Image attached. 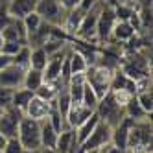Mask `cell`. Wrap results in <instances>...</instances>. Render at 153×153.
Returning a JSON list of instances; mask_svg holds the SVG:
<instances>
[{"label": "cell", "mask_w": 153, "mask_h": 153, "mask_svg": "<svg viewBox=\"0 0 153 153\" xmlns=\"http://www.w3.org/2000/svg\"><path fill=\"white\" fill-rule=\"evenodd\" d=\"M56 142H57V131L48 124V120H42L41 122V148L56 149Z\"/></svg>", "instance_id": "cell-19"}, {"label": "cell", "mask_w": 153, "mask_h": 153, "mask_svg": "<svg viewBox=\"0 0 153 153\" xmlns=\"http://www.w3.org/2000/svg\"><path fill=\"white\" fill-rule=\"evenodd\" d=\"M94 113H96L98 118H100L102 122H105L109 127H116V126L126 118L124 105L113 96L111 91H109L103 98H100V102H98Z\"/></svg>", "instance_id": "cell-2"}, {"label": "cell", "mask_w": 153, "mask_h": 153, "mask_svg": "<svg viewBox=\"0 0 153 153\" xmlns=\"http://www.w3.org/2000/svg\"><path fill=\"white\" fill-rule=\"evenodd\" d=\"M0 2H2V4H9V2H11V0H0Z\"/></svg>", "instance_id": "cell-40"}, {"label": "cell", "mask_w": 153, "mask_h": 153, "mask_svg": "<svg viewBox=\"0 0 153 153\" xmlns=\"http://www.w3.org/2000/svg\"><path fill=\"white\" fill-rule=\"evenodd\" d=\"M98 102H100V98L96 96V92L91 89L89 85L85 83V87H83V94H81V105L83 107H87L89 111H96V105H98Z\"/></svg>", "instance_id": "cell-27"}, {"label": "cell", "mask_w": 153, "mask_h": 153, "mask_svg": "<svg viewBox=\"0 0 153 153\" xmlns=\"http://www.w3.org/2000/svg\"><path fill=\"white\" fill-rule=\"evenodd\" d=\"M151 118L133 122L127 138V153H151Z\"/></svg>", "instance_id": "cell-1"}, {"label": "cell", "mask_w": 153, "mask_h": 153, "mask_svg": "<svg viewBox=\"0 0 153 153\" xmlns=\"http://www.w3.org/2000/svg\"><path fill=\"white\" fill-rule=\"evenodd\" d=\"M2 35L6 41H17L20 45H26L28 41V33H26V28L22 24V19H15L9 22L4 30H2Z\"/></svg>", "instance_id": "cell-15"}, {"label": "cell", "mask_w": 153, "mask_h": 153, "mask_svg": "<svg viewBox=\"0 0 153 153\" xmlns=\"http://www.w3.org/2000/svg\"><path fill=\"white\" fill-rule=\"evenodd\" d=\"M111 133H113V127H109L105 122H98V126L94 127V131L87 137L81 146H79V153L83 151H94V149H102L107 144H111Z\"/></svg>", "instance_id": "cell-7"}, {"label": "cell", "mask_w": 153, "mask_h": 153, "mask_svg": "<svg viewBox=\"0 0 153 153\" xmlns=\"http://www.w3.org/2000/svg\"><path fill=\"white\" fill-rule=\"evenodd\" d=\"M22 24H24V28H26V33L31 35V33H33V31L42 24V19H41V15H37L35 11H31V13H28L26 17H22Z\"/></svg>", "instance_id": "cell-29"}, {"label": "cell", "mask_w": 153, "mask_h": 153, "mask_svg": "<svg viewBox=\"0 0 153 153\" xmlns=\"http://www.w3.org/2000/svg\"><path fill=\"white\" fill-rule=\"evenodd\" d=\"M35 6H37V0H11V2L7 4V9H9V13H11V17L22 19L28 13L35 11Z\"/></svg>", "instance_id": "cell-18"}, {"label": "cell", "mask_w": 153, "mask_h": 153, "mask_svg": "<svg viewBox=\"0 0 153 153\" xmlns=\"http://www.w3.org/2000/svg\"><path fill=\"white\" fill-rule=\"evenodd\" d=\"M33 96H35V94L31 92V91H28V89H24V87H19V89H13L11 105H13L15 109H19V111H22V113H24V109L28 107L30 100H31Z\"/></svg>", "instance_id": "cell-23"}, {"label": "cell", "mask_w": 153, "mask_h": 153, "mask_svg": "<svg viewBox=\"0 0 153 153\" xmlns=\"http://www.w3.org/2000/svg\"><path fill=\"white\" fill-rule=\"evenodd\" d=\"M48 63V53L46 50L39 46V48H31L30 52V68H37V70H42Z\"/></svg>", "instance_id": "cell-25"}, {"label": "cell", "mask_w": 153, "mask_h": 153, "mask_svg": "<svg viewBox=\"0 0 153 153\" xmlns=\"http://www.w3.org/2000/svg\"><path fill=\"white\" fill-rule=\"evenodd\" d=\"M22 46L24 45H20V42H17V41H6L4 46H2V50H0V53H4V56H7V57H13Z\"/></svg>", "instance_id": "cell-32"}, {"label": "cell", "mask_w": 153, "mask_h": 153, "mask_svg": "<svg viewBox=\"0 0 153 153\" xmlns=\"http://www.w3.org/2000/svg\"><path fill=\"white\" fill-rule=\"evenodd\" d=\"M92 114V111H89L87 107H83L81 103H72L67 116H65V122H67V127H78L81 122H85L87 118Z\"/></svg>", "instance_id": "cell-16"}, {"label": "cell", "mask_w": 153, "mask_h": 153, "mask_svg": "<svg viewBox=\"0 0 153 153\" xmlns=\"http://www.w3.org/2000/svg\"><path fill=\"white\" fill-rule=\"evenodd\" d=\"M103 6V0L102 2H98L92 9H89L85 15H83V20L79 24V30L78 33H76L74 41H81V42H98L96 39V22H98V13H100V9Z\"/></svg>", "instance_id": "cell-5"}, {"label": "cell", "mask_w": 153, "mask_h": 153, "mask_svg": "<svg viewBox=\"0 0 153 153\" xmlns=\"http://www.w3.org/2000/svg\"><path fill=\"white\" fill-rule=\"evenodd\" d=\"M124 113H126L127 118L135 120V122H138V120H146V118H151V114H148L144 109L140 107V103L137 102L135 96H131L129 100L126 102V105H124Z\"/></svg>", "instance_id": "cell-20"}, {"label": "cell", "mask_w": 153, "mask_h": 153, "mask_svg": "<svg viewBox=\"0 0 153 153\" xmlns=\"http://www.w3.org/2000/svg\"><path fill=\"white\" fill-rule=\"evenodd\" d=\"M2 153H24V148H22V144L19 142L17 137H11V138L6 140V146H4Z\"/></svg>", "instance_id": "cell-31"}, {"label": "cell", "mask_w": 153, "mask_h": 153, "mask_svg": "<svg viewBox=\"0 0 153 153\" xmlns=\"http://www.w3.org/2000/svg\"><path fill=\"white\" fill-rule=\"evenodd\" d=\"M11 20H13V17H11V13H9V9H7V4L0 2V31L11 22Z\"/></svg>", "instance_id": "cell-33"}, {"label": "cell", "mask_w": 153, "mask_h": 153, "mask_svg": "<svg viewBox=\"0 0 153 153\" xmlns=\"http://www.w3.org/2000/svg\"><path fill=\"white\" fill-rule=\"evenodd\" d=\"M30 52H31V48L24 45V46L11 57V63L17 65V67H20V68H24V70L30 68Z\"/></svg>", "instance_id": "cell-28"}, {"label": "cell", "mask_w": 153, "mask_h": 153, "mask_svg": "<svg viewBox=\"0 0 153 153\" xmlns=\"http://www.w3.org/2000/svg\"><path fill=\"white\" fill-rule=\"evenodd\" d=\"M2 114H4V109H2V107H0V116H2Z\"/></svg>", "instance_id": "cell-41"}, {"label": "cell", "mask_w": 153, "mask_h": 153, "mask_svg": "<svg viewBox=\"0 0 153 153\" xmlns=\"http://www.w3.org/2000/svg\"><path fill=\"white\" fill-rule=\"evenodd\" d=\"M35 13L41 15V19L45 20V22L61 28L65 17H67V9L61 7L59 0H37Z\"/></svg>", "instance_id": "cell-6"}, {"label": "cell", "mask_w": 153, "mask_h": 153, "mask_svg": "<svg viewBox=\"0 0 153 153\" xmlns=\"http://www.w3.org/2000/svg\"><path fill=\"white\" fill-rule=\"evenodd\" d=\"M17 138L26 151L41 149V122L31 120L28 116H22V120L19 124Z\"/></svg>", "instance_id": "cell-4"}, {"label": "cell", "mask_w": 153, "mask_h": 153, "mask_svg": "<svg viewBox=\"0 0 153 153\" xmlns=\"http://www.w3.org/2000/svg\"><path fill=\"white\" fill-rule=\"evenodd\" d=\"M61 85H65V83H61V81H53V83L45 81L33 94L37 98H41V100H45V102H53V98H56V94H57Z\"/></svg>", "instance_id": "cell-24"}, {"label": "cell", "mask_w": 153, "mask_h": 153, "mask_svg": "<svg viewBox=\"0 0 153 153\" xmlns=\"http://www.w3.org/2000/svg\"><path fill=\"white\" fill-rule=\"evenodd\" d=\"M116 22V15H114V6H109L103 2L100 13H98V22H96V39L98 45H105L111 39V31Z\"/></svg>", "instance_id": "cell-8"}, {"label": "cell", "mask_w": 153, "mask_h": 153, "mask_svg": "<svg viewBox=\"0 0 153 153\" xmlns=\"http://www.w3.org/2000/svg\"><path fill=\"white\" fill-rule=\"evenodd\" d=\"M98 2H102V0H79V4H78V7L81 9V11H89V9H92Z\"/></svg>", "instance_id": "cell-35"}, {"label": "cell", "mask_w": 153, "mask_h": 153, "mask_svg": "<svg viewBox=\"0 0 153 153\" xmlns=\"http://www.w3.org/2000/svg\"><path fill=\"white\" fill-rule=\"evenodd\" d=\"M4 42H6V39H4V35H2V31H0V50H2V46H4Z\"/></svg>", "instance_id": "cell-38"}, {"label": "cell", "mask_w": 153, "mask_h": 153, "mask_svg": "<svg viewBox=\"0 0 153 153\" xmlns=\"http://www.w3.org/2000/svg\"><path fill=\"white\" fill-rule=\"evenodd\" d=\"M56 151L57 153H79V142L76 138V131L72 127H67L57 133Z\"/></svg>", "instance_id": "cell-11"}, {"label": "cell", "mask_w": 153, "mask_h": 153, "mask_svg": "<svg viewBox=\"0 0 153 153\" xmlns=\"http://www.w3.org/2000/svg\"><path fill=\"white\" fill-rule=\"evenodd\" d=\"M50 105H52V102H45V100H41V98L33 96L30 100L28 107L24 109V116H28L31 120H37V122H42V120H46V116H48Z\"/></svg>", "instance_id": "cell-12"}, {"label": "cell", "mask_w": 153, "mask_h": 153, "mask_svg": "<svg viewBox=\"0 0 153 153\" xmlns=\"http://www.w3.org/2000/svg\"><path fill=\"white\" fill-rule=\"evenodd\" d=\"M6 140H7V138H6V137H4L2 133H0V151L4 149V146H6Z\"/></svg>", "instance_id": "cell-37"}, {"label": "cell", "mask_w": 153, "mask_h": 153, "mask_svg": "<svg viewBox=\"0 0 153 153\" xmlns=\"http://www.w3.org/2000/svg\"><path fill=\"white\" fill-rule=\"evenodd\" d=\"M59 4H61V7H63V9H67V11H70V9L78 7L79 0H59Z\"/></svg>", "instance_id": "cell-36"}, {"label": "cell", "mask_w": 153, "mask_h": 153, "mask_svg": "<svg viewBox=\"0 0 153 153\" xmlns=\"http://www.w3.org/2000/svg\"><path fill=\"white\" fill-rule=\"evenodd\" d=\"M46 120H48V124L53 127L59 133V131H63V129H67V122H65V116L59 113V109L56 107V103L52 102V105H50V111H48V116H46Z\"/></svg>", "instance_id": "cell-26"}, {"label": "cell", "mask_w": 153, "mask_h": 153, "mask_svg": "<svg viewBox=\"0 0 153 153\" xmlns=\"http://www.w3.org/2000/svg\"><path fill=\"white\" fill-rule=\"evenodd\" d=\"M24 79V68L17 67V65L9 63L7 67L0 70V87L2 89H19L22 87Z\"/></svg>", "instance_id": "cell-10"}, {"label": "cell", "mask_w": 153, "mask_h": 153, "mask_svg": "<svg viewBox=\"0 0 153 153\" xmlns=\"http://www.w3.org/2000/svg\"><path fill=\"white\" fill-rule=\"evenodd\" d=\"M135 35H138V31L131 26L127 20H116L114 26H113V31H111V39H109L107 42L114 41V42H126V45H127ZM107 42H105V45H107Z\"/></svg>", "instance_id": "cell-13"}, {"label": "cell", "mask_w": 153, "mask_h": 153, "mask_svg": "<svg viewBox=\"0 0 153 153\" xmlns=\"http://www.w3.org/2000/svg\"><path fill=\"white\" fill-rule=\"evenodd\" d=\"M67 59H68V67H70V74H85L87 67H89V61L87 57L79 50H76L72 45H70V50L67 53Z\"/></svg>", "instance_id": "cell-17"}, {"label": "cell", "mask_w": 153, "mask_h": 153, "mask_svg": "<svg viewBox=\"0 0 153 153\" xmlns=\"http://www.w3.org/2000/svg\"><path fill=\"white\" fill-rule=\"evenodd\" d=\"M83 15H85V11H81L79 7H74V9H70V11H67V17H65L63 24H61V30L67 33V37L70 41L76 37V33H78L79 24L83 20Z\"/></svg>", "instance_id": "cell-14"}, {"label": "cell", "mask_w": 153, "mask_h": 153, "mask_svg": "<svg viewBox=\"0 0 153 153\" xmlns=\"http://www.w3.org/2000/svg\"><path fill=\"white\" fill-rule=\"evenodd\" d=\"M135 98H137V102L140 103V107L144 109L148 114H151V111H153V96H151V89H146V91L137 92Z\"/></svg>", "instance_id": "cell-30"}, {"label": "cell", "mask_w": 153, "mask_h": 153, "mask_svg": "<svg viewBox=\"0 0 153 153\" xmlns=\"http://www.w3.org/2000/svg\"><path fill=\"white\" fill-rule=\"evenodd\" d=\"M24 113L15 109L13 105L4 109V114L0 116V133H2L6 138H11L17 137V131H19V124L22 120Z\"/></svg>", "instance_id": "cell-9"}, {"label": "cell", "mask_w": 153, "mask_h": 153, "mask_svg": "<svg viewBox=\"0 0 153 153\" xmlns=\"http://www.w3.org/2000/svg\"><path fill=\"white\" fill-rule=\"evenodd\" d=\"M24 153H41V149H35V151H26L24 149Z\"/></svg>", "instance_id": "cell-39"}, {"label": "cell", "mask_w": 153, "mask_h": 153, "mask_svg": "<svg viewBox=\"0 0 153 153\" xmlns=\"http://www.w3.org/2000/svg\"><path fill=\"white\" fill-rule=\"evenodd\" d=\"M42 83H45L42 70H37V68H26L24 70V79H22V87H24V89L35 92Z\"/></svg>", "instance_id": "cell-21"}, {"label": "cell", "mask_w": 153, "mask_h": 153, "mask_svg": "<svg viewBox=\"0 0 153 153\" xmlns=\"http://www.w3.org/2000/svg\"><path fill=\"white\" fill-rule=\"evenodd\" d=\"M98 122H100V118H98V114L96 113H92L89 118L85 120V122H81L78 127H74V131H76V138H78V142H79V146H81V142L89 137L92 131H94V127L98 126Z\"/></svg>", "instance_id": "cell-22"}, {"label": "cell", "mask_w": 153, "mask_h": 153, "mask_svg": "<svg viewBox=\"0 0 153 153\" xmlns=\"http://www.w3.org/2000/svg\"><path fill=\"white\" fill-rule=\"evenodd\" d=\"M11 96H13V89H2L0 87V107L2 109L11 107Z\"/></svg>", "instance_id": "cell-34"}, {"label": "cell", "mask_w": 153, "mask_h": 153, "mask_svg": "<svg viewBox=\"0 0 153 153\" xmlns=\"http://www.w3.org/2000/svg\"><path fill=\"white\" fill-rule=\"evenodd\" d=\"M111 79H113V70H109L100 65H89L85 70V83L96 92L98 98H103L111 91Z\"/></svg>", "instance_id": "cell-3"}]
</instances>
